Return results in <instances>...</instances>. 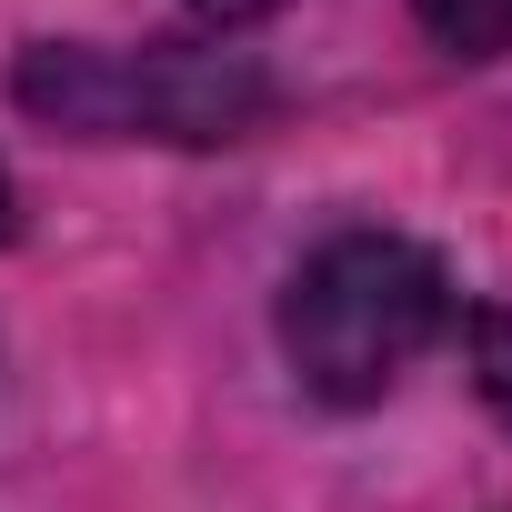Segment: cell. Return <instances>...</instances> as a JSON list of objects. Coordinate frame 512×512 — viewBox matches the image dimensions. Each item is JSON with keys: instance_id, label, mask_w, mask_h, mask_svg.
<instances>
[{"instance_id": "8992f818", "label": "cell", "mask_w": 512, "mask_h": 512, "mask_svg": "<svg viewBox=\"0 0 512 512\" xmlns=\"http://www.w3.org/2000/svg\"><path fill=\"white\" fill-rule=\"evenodd\" d=\"M21 231V211H11V171H0V241H11Z\"/></svg>"}, {"instance_id": "3957f363", "label": "cell", "mask_w": 512, "mask_h": 512, "mask_svg": "<svg viewBox=\"0 0 512 512\" xmlns=\"http://www.w3.org/2000/svg\"><path fill=\"white\" fill-rule=\"evenodd\" d=\"M422 11V31L442 41V51H462V61H492L502 41H512V0H412Z\"/></svg>"}, {"instance_id": "7a4b0ae2", "label": "cell", "mask_w": 512, "mask_h": 512, "mask_svg": "<svg viewBox=\"0 0 512 512\" xmlns=\"http://www.w3.org/2000/svg\"><path fill=\"white\" fill-rule=\"evenodd\" d=\"M21 101L71 131H151V141H241L272 111V81L241 51H31Z\"/></svg>"}, {"instance_id": "6da1fadb", "label": "cell", "mask_w": 512, "mask_h": 512, "mask_svg": "<svg viewBox=\"0 0 512 512\" xmlns=\"http://www.w3.org/2000/svg\"><path fill=\"white\" fill-rule=\"evenodd\" d=\"M442 322H452V282H442L432 251L402 241V231H342V241H322L312 262L292 272V292H282V352H292L302 392L342 402V412L382 402L442 342Z\"/></svg>"}, {"instance_id": "5b68a950", "label": "cell", "mask_w": 512, "mask_h": 512, "mask_svg": "<svg viewBox=\"0 0 512 512\" xmlns=\"http://www.w3.org/2000/svg\"><path fill=\"white\" fill-rule=\"evenodd\" d=\"M191 11H201V21H221V31H231V21H262V11H282V0H191Z\"/></svg>"}, {"instance_id": "277c9868", "label": "cell", "mask_w": 512, "mask_h": 512, "mask_svg": "<svg viewBox=\"0 0 512 512\" xmlns=\"http://www.w3.org/2000/svg\"><path fill=\"white\" fill-rule=\"evenodd\" d=\"M472 382L512 432V312H472Z\"/></svg>"}]
</instances>
